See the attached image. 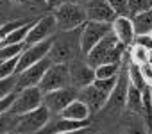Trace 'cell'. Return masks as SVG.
Listing matches in <instances>:
<instances>
[{
	"label": "cell",
	"instance_id": "2e32d148",
	"mask_svg": "<svg viewBox=\"0 0 152 134\" xmlns=\"http://www.w3.org/2000/svg\"><path fill=\"white\" fill-rule=\"evenodd\" d=\"M77 98H79L83 104H86V107L90 109V114L100 113V111L104 109L106 102H107V95H104L102 91H99L93 84H90V86L79 90V91H77Z\"/></svg>",
	"mask_w": 152,
	"mask_h": 134
},
{
	"label": "cell",
	"instance_id": "5bb4252c",
	"mask_svg": "<svg viewBox=\"0 0 152 134\" xmlns=\"http://www.w3.org/2000/svg\"><path fill=\"white\" fill-rule=\"evenodd\" d=\"M91 122H75V120H66L61 118L59 114H52L50 120L47 122V125L38 132V134H64V132H72V130H79L84 127H90Z\"/></svg>",
	"mask_w": 152,
	"mask_h": 134
},
{
	"label": "cell",
	"instance_id": "ac0fdd59",
	"mask_svg": "<svg viewBox=\"0 0 152 134\" xmlns=\"http://www.w3.org/2000/svg\"><path fill=\"white\" fill-rule=\"evenodd\" d=\"M61 118H66V120H75V122H86L90 120V109L86 107V104H83L79 98L72 100L61 113H59Z\"/></svg>",
	"mask_w": 152,
	"mask_h": 134
},
{
	"label": "cell",
	"instance_id": "d4e9b609",
	"mask_svg": "<svg viewBox=\"0 0 152 134\" xmlns=\"http://www.w3.org/2000/svg\"><path fill=\"white\" fill-rule=\"evenodd\" d=\"M127 9H129V18L152 9V0H127Z\"/></svg>",
	"mask_w": 152,
	"mask_h": 134
},
{
	"label": "cell",
	"instance_id": "4dcf8cb0",
	"mask_svg": "<svg viewBox=\"0 0 152 134\" xmlns=\"http://www.w3.org/2000/svg\"><path fill=\"white\" fill-rule=\"evenodd\" d=\"M109 4V7L115 11L116 16H129V9H127V0H106Z\"/></svg>",
	"mask_w": 152,
	"mask_h": 134
},
{
	"label": "cell",
	"instance_id": "b9f144b4",
	"mask_svg": "<svg viewBox=\"0 0 152 134\" xmlns=\"http://www.w3.org/2000/svg\"><path fill=\"white\" fill-rule=\"evenodd\" d=\"M150 93H152V88H150Z\"/></svg>",
	"mask_w": 152,
	"mask_h": 134
},
{
	"label": "cell",
	"instance_id": "52a82bcc",
	"mask_svg": "<svg viewBox=\"0 0 152 134\" xmlns=\"http://www.w3.org/2000/svg\"><path fill=\"white\" fill-rule=\"evenodd\" d=\"M127 88H129V79H127V66L122 64V70L118 74V81L115 90L111 91V95L107 97V102L104 106L102 111L109 113V114H120L122 111H125V97H127Z\"/></svg>",
	"mask_w": 152,
	"mask_h": 134
},
{
	"label": "cell",
	"instance_id": "7bdbcfd3",
	"mask_svg": "<svg viewBox=\"0 0 152 134\" xmlns=\"http://www.w3.org/2000/svg\"><path fill=\"white\" fill-rule=\"evenodd\" d=\"M150 36H152V32H150Z\"/></svg>",
	"mask_w": 152,
	"mask_h": 134
},
{
	"label": "cell",
	"instance_id": "d6986e66",
	"mask_svg": "<svg viewBox=\"0 0 152 134\" xmlns=\"http://www.w3.org/2000/svg\"><path fill=\"white\" fill-rule=\"evenodd\" d=\"M143 91L136 90L134 86L129 84L127 88V97H125V113H132V114H143Z\"/></svg>",
	"mask_w": 152,
	"mask_h": 134
},
{
	"label": "cell",
	"instance_id": "e575fe53",
	"mask_svg": "<svg viewBox=\"0 0 152 134\" xmlns=\"http://www.w3.org/2000/svg\"><path fill=\"white\" fill-rule=\"evenodd\" d=\"M15 97H16V91H15L13 95L6 97V98H0V114H4V113H7V111L11 109V106H13V102H15Z\"/></svg>",
	"mask_w": 152,
	"mask_h": 134
},
{
	"label": "cell",
	"instance_id": "74e56055",
	"mask_svg": "<svg viewBox=\"0 0 152 134\" xmlns=\"http://www.w3.org/2000/svg\"><path fill=\"white\" fill-rule=\"evenodd\" d=\"M64 2H70V4H75V6H86L88 2H90V0H64Z\"/></svg>",
	"mask_w": 152,
	"mask_h": 134
},
{
	"label": "cell",
	"instance_id": "ffe728a7",
	"mask_svg": "<svg viewBox=\"0 0 152 134\" xmlns=\"http://www.w3.org/2000/svg\"><path fill=\"white\" fill-rule=\"evenodd\" d=\"M131 22H132L136 36L138 34H150L152 32V9L131 16Z\"/></svg>",
	"mask_w": 152,
	"mask_h": 134
},
{
	"label": "cell",
	"instance_id": "d6a6232c",
	"mask_svg": "<svg viewBox=\"0 0 152 134\" xmlns=\"http://www.w3.org/2000/svg\"><path fill=\"white\" fill-rule=\"evenodd\" d=\"M132 45L143 47V48H147V50L150 52V50H152V36H150V34H138V36H134Z\"/></svg>",
	"mask_w": 152,
	"mask_h": 134
},
{
	"label": "cell",
	"instance_id": "8d00e7d4",
	"mask_svg": "<svg viewBox=\"0 0 152 134\" xmlns=\"http://www.w3.org/2000/svg\"><path fill=\"white\" fill-rule=\"evenodd\" d=\"M91 129L90 127H84V129H79V130H72V132H64V134H90Z\"/></svg>",
	"mask_w": 152,
	"mask_h": 134
},
{
	"label": "cell",
	"instance_id": "8992f818",
	"mask_svg": "<svg viewBox=\"0 0 152 134\" xmlns=\"http://www.w3.org/2000/svg\"><path fill=\"white\" fill-rule=\"evenodd\" d=\"M39 106H43V93L39 91V88L38 86L25 88V90L16 91V97H15V102H13L9 113L15 116H20V114L38 109Z\"/></svg>",
	"mask_w": 152,
	"mask_h": 134
},
{
	"label": "cell",
	"instance_id": "4fadbf2b",
	"mask_svg": "<svg viewBox=\"0 0 152 134\" xmlns=\"http://www.w3.org/2000/svg\"><path fill=\"white\" fill-rule=\"evenodd\" d=\"M77 98V90H73L72 86L63 88V90H56L50 93L43 95V106L48 109L50 114H59L72 100Z\"/></svg>",
	"mask_w": 152,
	"mask_h": 134
},
{
	"label": "cell",
	"instance_id": "5b68a950",
	"mask_svg": "<svg viewBox=\"0 0 152 134\" xmlns=\"http://www.w3.org/2000/svg\"><path fill=\"white\" fill-rule=\"evenodd\" d=\"M50 116L52 114L48 113V109L45 106H39L38 109L29 111V113L18 116V123H16L15 132L16 134H38L47 125Z\"/></svg>",
	"mask_w": 152,
	"mask_h": 134
},
{
	"label": "cell",
	"instance_id": "7a4b0ae2",
	"mask_svg": "<svg viewBox=\"0 0 152 134\" xmlns=\"http://www.w3.org/2000/svg\"><path fill=\"white\" fill-rule=\"evenodd\" d=\"M124 57H125V47L115 38L113 32H109L84 55V61L91 68H97V66L107 63H122Z\"/></svg>",
	"mask_w": 152,
	"mask_h": 134
},
{
	"label": "cell",
	"instance_id": "3957f363",
	"mask_svg": "<svg viewBox=\"0 0 152 134\" xmlns=\"http://www.w3.org/2000/svg\"><path fill=\"white\" fill-rule=\"evenodd\" d=\"M54 18H56V27L57 32H68V31H75L83 27L88 20H86V11L83 6H75L70 2H64L63 6H59L57 9H54Z\"/></svg>",
	"mask_w": 152,
	"mask_h": 134
},
{
	"label": "cell",
	"instance_id": "603a6c76",
	"mask_svg": "<svg viewBox=\"0 0 152 134\" xmlns=\"http://www.w3.org/2000/svg\"><path fill=\"white\" fill-rule=\"evenodd\" d=\"M127 59H129V63H132L136 66H141V64L148 63V50L143 48V47H138V45H131Z\"/></svg>",
	"mask_w": 152,
	"mask_h": 134
},
{
	"label": "cell",
	"instance_id": "44dd1931",
	"mask_svg": "<svg viewBox=\"0 0 152 134\" xmlns=\"http://www.w3.org/2000/svg\"><path fill=\"white\" fill-rule=\"evenodd\" d=\"M124 134H148V129H147L143 116L127 113V120L124 123Z\"/></svg>",
	"mask_w": 152,
	"mask_h": 134
},
{
	"label": "cell",
	"instance_id": "1f68e13d",
	"mask_svg": "<svg viewBox=\"0 0 152 134\" xmlns=\"http://www.w3.org/2000/svg\"><path fill=\"white\" fill-rule=\"evenodd\" d=\"M11 20H18V18H11V0H0V25Z\"/></svg>",
	"mask_w": 152,
	"mask_h": 134
},
{
	"label": "cell",
	"instance_id": "7402d4cb",
	"mask_svg": "<svg viewBox=\"0 0 152 134\" xmlns=\"http://www.w3.org/2000/svg\"><path fill=\"white\" fill-rule=\"evenodd\" d=\"M124 61V59H122ZM95 70V79H111L116 77L122 70V63H107V64H100Z\"/></svg>",
	"mask_w": 152,
	"mask_h": 134
},
{
	"label": "cell",
	"instance_id": "836d02e7",
	"mask_svg": "<svg viewBox=\"0 0 152 134\" xmlns=\"http://www.w3.org/2000/svg\"><path fill=\"white\" fill-rule=\"evenodd\" d=\"M140 74H141L145 84H147L148 88H152V64H150V63L141 64V66H140Z\"/></svg>",
	"mask_w": 152,
	"mask_h": 134
},
{
	"label": "cell",
	"instance_id": "8fae6325",
	"mask_svg": "<svg viewBox=\"0 0 152 134\" xmlns=\"http://www.w3.org/2000/svg\"><path fill=\"white\" fill-rule=\"evenodd\" d=\"M50 47H52V38L50 39H45V41H39L36 45H29L23 48V52L18 55V64H16V75L20 72H23L25 68L36 64L38 61L48 57V52H50Z\"/></svg>",
	"mask_w": 152,
	"mask_h": 134
},
{
	"label": "cell",
	"instance_id": "d590c367",
	"mask_svg": "<svg viewBox=\"0 0 152 134\" xmlns=\"http://www.w3.org/2000/svg\"><path fill=\"white\" fill-rule=\"evenodd\" d=\"M43 2L47 4V7H50V9H57L59 6L64 4V0H43Z\"/></svg>",
	"mask_w": 152,
	"mask_h": 134
},
{
	"label": "cell",
	"instance_id": "4316f807",
	"mask_svg": "<svg viewBox=\"0 0 152 134\" xmlns=\"http://www.w3.org/2000/svg\"><path fill=\"white\" fill-rule=\"evenodd\" d=\"M16 64H18V57L0 61V79H7L11 75H16Z\"/></svg>",
	"mask_w": 152,
	"mask_h": 134
},
{
	"label": "cell",
	"instance_id": "30bf717a",
	"mask_svg": "<svg viewBox=\"0 0 152 134\" xmlns=\"http://www.w3.org/2000/svg\"><path fill=\"white\" fill-rule=\"evenodd\" d=\"M56 32H57V27H56L54 15H45L39 20H36L32 23V27L29 29V32L25 36V47L36 45L39 41H45V39H50V38L56 36Z\"/></svg>",
	"mask_w": 152,
	"mask_h": 134
},
{
	"label": "cell",
	"instance_id": "ab89813d",
	"mask_svg": "<svg viewBox=\"0 0 152 134\" xmlns=\"http://www.w3.org/2000/svg\"><path fill=\"white\" fill-rule=\"evenodd\" d=\"M90 134H91V132H90ZM97 134H109V132H97Z\"/></svg>",
	"mask_w": 152,
	"mask_h": 134
},
{
	"label": "cell",
	"instance_id": "e0dca14e",
	"mask_svg": "<svg viewBox=\"0 0 152 134\" xmlns=\"http://www.w3.org/2000/svg\"><path fill=\"white\" fill-rule=\"evenodd\" d=\"M111 32L115 34V38L127 48L132 45L134 41V27H132V22L129 16H116L111 23Z\"/></svg>",
	"mask_w": 152,
	"mask_h": 134
},
{
	"label": "cell",
	"instance_id": "cb8c5ba5",
	"mask_svg": "<svg viewBox=\"0 0 152 134\" xmlns=\"http://www.w3.org/2000/svg\"><path fill=\"white\" fill-rule=\"evenodd\" d=\"M16 123H18V116L11 114L9 111L0 114V134H9V132H15L16 129Z\"/></svg>",
	"mask_w": 152,
	"mask_h": 134
},
{
	"label": "cell",
	"instance_id": "60d3db41",
	"mask_svg": "<svg viewBox=\"0 0 152 134\" xmlns=\"http://www.w3.org/2000/svg\"><path fill=\"white\" fill-rule=\"evenodd\" d=\"M9 134H16V132H9Z\"/></svg>",
	"mask_w": 152,
	"mask_h": 134
},
{
	"label": "cell",
	"instance_id": "6da1fadb",
	"mask_svg": "<svg viewBox=\"0 0 152 134\" xmlns=\"http://www.w3.org/2000/svg\"><path fill=\"white\" fill-rule=\"evenodd\" d=\"M81 57V27L68 32H56L48 59L52 63H70Z\"/></svg>",
	"mask_w": 152,
	"mask_h": 134
},
{
	"label": "cell",
	"instance_id": "f546056e",
	"mask_svg": "<svg viewBox=\"0 0 152 134\" xmlns=\"http://www.w3.org/2000/svg\"><path fill=\"white\" fill-rule=\"evenodd\" d=\"M25 22H27V20H20V18H18V20H11V22H6L4 25H0V43H2V39H4L7 34H11L15 29H18V27L23 25Z\"/></svg>",
	"mask_w": 152,
	"mask_h": 134
},
{
	"label": "cell",
	"instance_id": "83f0119b",
	"mask_svg": "<svg viewBox=\"0 0 152 134\" xmlns=\"http://www.w3.org/2000/svg\"><path fill=\"white\" fill-rule=\"evenodd\" d=\"M116 81H118V75L116 77H111V79H95L93 81V86L99 90V91H102L104 95H111V91L115 90V86H116Z\"/></svg>",
	"mask_w": 152,
	"mask_h": 134
},
{
	"label": "cell",
	"instance_id": "f35d334b",
	"mask_svg": "<svg viewBox=\"0 0 152 134\" xmlns=\"http://www.w3.org/2000/svg\"><path fill=\"white\" fill-rule=\"evenodd\" d=\"M148 63H150V64H152V50H150V52H148Z\"/></svg>",
	"mask_w": 152,
	"mask_h": 134
},
{
	"label": "cell",
	"instance_id": "ba28073f",
	"mask_svg": "<svg viewBox=\"0 0 152 134\" xmlns=\"http://www.w3.org/2000/svg\"><path fill=\"white\" fill-rule=\"evenodd\" d=\"M68 75H70V86L73 90H83L95 81V70L84 61V57H77L68 63Z\"/></svg>",
	"mask_w": 152,
	"mask_h": 134
},
{
	"label": "cell",
	"instance_id": "7c38bea8",
	"mask_svg": "<svg viewBox=\"0 0 152 134\" xmlns=\"http://www.w3.org/2000/svg\"><path fill=\"white\" fill-rule=\"evenodd\" d=\"M50 64H52V61H50L48 57H45V59L38 61L36 64L25 68L23 72H20V74L16 75V91L25 90V88H34V86H38L39 81H41V77L45 75V72L48 70Z\"/></svg>",
	"mask_w": 152,
	"mask_h": 134
},
{
	"label": "cell",
	"instance_id": "9c48e42d",
	"mask_svg": "<svg viewBox=\"0 0 152 134\" xmlns=\"http://www.w3.org/2000/svg\"><path fill=\"white\" fill-rule=\"evenodd\" d=\"M111 32V23L100 22H86L81 27V55L84 57L100 39H104Z\"/></svg>",
	"mask_w": 152,
	"mask_h": 134
},
{
	"label": "cell",
	"instance_id": "f1b7e54d",
	"mask_svg": "<svg viewBox=\"0 0 152 134\" xmlns=\"http://www.w3.org/2000/svg\"><path fill=\"white\" fill-rule=\"evenodd\" d=\"M16 91V75H11L7 79H0V98H6Z\"/></svg>",
	"mask_w": 152,
	"mask_h": 134
},
{
	"label": "cell",
	"instance_id": "277c9868",
	"mask_svg": "<svg viewBox=\"0 0 152 134\" xmlns=\"http://www.w3.org/2000/svg\"><path fill=\"white\" fill-rule=\"evenodd\" d=\"M70 86V75H68V63H52L48 66V70L45 72V75L41 77L38 88L39 91L50 93L56 90H63Z\"/></svg>",
	"mask_w": 152,
	"mask_h": 134
},
{
	"label": "cell",
	"instance_id": "484cf974",
	"mask_svg": "<svg viewBox=\"0 0 152 134\" xmlns=\"http://www.w3.org/2000/svg\"><path fill=\"white\" fill-rule=\"evenodd\" d=\"M25 48V43H16V45H7V47H0V61L13 59L18 57Z\"/></svg>",
	"mask_w": 152,
	"mask_h": 134
},
{
	"label": "cell",
	"instance_id": "9a60e30c",
	"mask_svg": "<svg viewBox=\"0 0 152 134\" xmlns=\"http://www.w3.org/2000/svg\"><path fill=\"white\" fill-rule=\"evenodd\" d=\"M86 11V20L88 22H100V23H113L116 18L115 11L109 7L106 0H90L84 6Z\"/></svg>",
	"mask_w": 152,
	"mask_h": 134
}]
</instances>
